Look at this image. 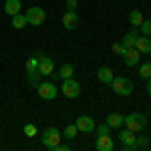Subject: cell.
<instances>
[{
	"instance_id": "1",
	"label": "cell",
	"mask_w": 151,
	"mask_h": 151,
	"mask_svg": "<svg viewBox=\"0 0 151 151\" xmlns=\"http://www.w3.org/2000/svg\"><path fill=\"white\" fill-rule=\"evenodd\" d=\"M123 125L133 133H141L147 127V117L143 113H129L127 117H123Z\"/></svg>"
},
{
	"instance_id": "2",
	"label": "cell",
	"mask_w": 151,
	"mask_h": 151,
	"mask_svg": "<svg viewBox=\"0 0 151 151\" xmlns=\"http://www.w3.org/2000/svg\"><path fill=\"white\" fill-rule=\"evenodd\" d=\"M111 89H113V93L121 95V97H127V95L133 93V83L129 81L127 77H113Z\"/></svg>"
},
{
	"instance_id": "3",
	"label": "cell",
	"mask_w": 151,
	"mask_h": 151,
	"mask_svg": "<svg viewBox=\"0 0 151 151\" xmlns=\"http://www.w3.org/2000/svg\"><path fill=\"white\" fill-rule=\"evenodd\" d=\"M60 139H63V133H60L57 127H48L47 131L40 135V143H42L45 147H48V149H55L58 143H60Z\"/></svg>"
},
{
	"instance_id": "4",
	"label": "cell",
	"mask_w": 151,
	"mask_h": 151,
	"mask_svg": "<svg viewBox=\"0 0 151 151\" xmlns=\"http://www.w3.org/2000/svg\"><path fill=\"white\" fill-rule=\"evenodd\" d=\"M24 16H26V22L32 24V26H40V24L47 20V12H45V8H40V6H30Z\"/></svg>"
},
{
	"instance_id": "5",
	"label": "cell",
	"mask_w": 151,
	"mask_h": 151,
	"mask_svg": "<svg viewBox=\"0 0 151 151\" xmlns=\"http://www.w3.org/2000/svg\"><path fill=\"white\" fill-rule=\"evenodd\" d=\"M63 95L67 99H77L81 95V85L75 81V79H63V87H60Z\"/></svg>"
},
{
	"instance_id": "6",
	"label": "cell",
	"mask_w": 151,
	"mask_h": 151,
	"mask_svg": "<svg viewBox=\"0 0 151 151\" xmlns=\"http://www.w3.org/2000/svg\"><path fill=\"white\" fill-rule=\"evenodd\" d=\"M36 91H38V97L40 99H45V101H52L55 97H57L58 93V89H57V85L55 83H38L36 85Z\"/></svg>"
},
{
	"instance_id": "7",
	"label": "cell",
	"mask_w": 151,
	"mask_h": 151,
	"mask_svg": "<svg viewBox=\"0 0 151 151\" xmlns=\"http://www.w3.org/2000/svg\"><path fill=\"white\" fill-rule=\"evenodd\" d=\"M36 57H38V67H36V69L40 73V77H48V75L55 73V60H52V58L45 57L42 52H38Z\"/></svg>"
},
{
	"instance_id": "8",
	"label": "cell",
	"mask_w": 151,
	"mask_h": 151,
	"mask_svg": "<svg viewBox=\"0 0 151 151\" xmlns=\"http://www.w3.org/2000/svg\"><path fill=\"white\" fill-rule=\"evenodd\" d=\"M119 141L123 143V149H125V151H133V149H137V147H135L137 135H135L133 131H129V129H125V131H121V133H119Z\"/></svg>"
},
{
	"instance_id": "9",
	"label": "cell",
	"mask_w": 151,
	"mask_h": 151,
	"mask_svg": "<svg viewBox=\"0 0 151 151\" xmlns=\"http://www.w3.org/2000/svg\"><path fill=\"white\" fill-rule=\"evenodd\" d=\"M75 125H77V129H79L81 133H93L95 127H97V125H95V121L89 115H81L77 121H75Z\"/></svg>"
},
{
	"instance_id": "10",
	"label": "cell",
	"mask_w": 151,
	"mask_h": 151,
	"mask_svg": "<svg viewBox=\"0 0 151 151\" xmlns=\"http://www.w3.org/2000/svg\"><path fill=\"white\" fill-rule=\"evenodd\" d=\"M63 26L67 30H75L79 26V14H77V10H67L63 14Z\"/></svg>"
},
{
	"instance_id": "11",
	"label": "cell",
	"mask_w": 151,
	"mask_h": 151,
	"mask_svg": "<svg viewBox=\"0 0 151 151\" xmlns=\"http://www.w3.org/2000/svg\"><path fill=\"white\" fill-rule=\"evenodd\" d=\"M137 36H139V30H137V26H133L127 35L123 36V40H121V45L125 47V50H129V48H135V40H137Z\"/></svg>"
},
{
	"instance_id": "12",
	"label": "cell",
	"mask_w": 151,
	"mask_h": 151,
	"mask_svg": "<svg viewBox=\"0 0 151 151\" xmlns=\"http://www.w3.org/2000/svg\"><path fill=\"white\" fill-rule=\"evenodd\" d=\"M95 147L99 151H113V139L111 135H99L95 141Z\"/></svg>"
},
{
	"instance_id": "13",
	"label": "cell",
	"mask_w": 151,
	"mask_h": 151,
	"mask_svg": "<svg viewBox=\"0 0 151 151\" xmlns=\"http://www.w3.org/2000/svg\"><path fill=\"white\" fill-rule=\"evenodd\" d=\"M135 48L139 50L141 55L145 52H151V38L149 36H145V35H141V36H137V40H135Z\"/></svg>"
},
{
	"instance_id": "14",
	"label": "cell",
	"mask_w": 151,
	"mask_h": 151,
	"mask_svg": "<svg viewBox=\"0 0 151 151\" xmlns=\"http://www.w3.org/2000/svg\"><path fill=\"white\" fill-rule=\"evenodd\" d=\"M139 57H141V52L137 48H129V50H125V55H123L127 67H135V65L139 63Z\"/></svg>"
},
{
	"instance_id": "15",
	"label": "cell",
	"mask_w": 151,
	"mask_h": 151,
	"mask_svg": "<svg viewBox=\"0 0 151 151\" xmlns=\"http://www.w3.org/2000/svg\"><path fill=\"white\" fill-rule=\"evenodd\" d=\"M97 79L101 83H105V85H111V81H113V70L109 69V67H101V69L97 70Z\"/></svg>"
},
{
	"instance_id": "16",
	"label": "cell",
	"mask_w": 151,
	"mask_h": 151,
	"mask_svg": "<svg viewBox=\"0 0 151 151\" xmlns=\"http://www.w3.org/2000/svg\"><path fill=\"white\" fill-rule=\"evenodd\" d=\"M20 0H6L4 2V12L6 14H10V16H14V14H18L20 12Z\"/></svg>"
},
{
	"instance_id": "17",
	"label": "cell",
	"mask_w": 151,
	"mask_h": 151,
	"mask_svg": "<svg viewBox=\"0 0 151 151\" xmlns=\"http://www.w3.org/2000/svg\"><path fill=\"white\" fill-rule=\"evenodd\" d=\"M105 123H107L111 129L121 127V125H123V115H119V113H111V115L107 117V121H105Z\"/></svg>"
},
{
	"instance_id": "18",
	"label": "cell",
	"mask_w": 151,
	"mask_h": 151,
	"mask_svg": "<svg viewBox=\"0 0 151 151\" xmlns=\"http://www.w3.org/2000/svg\"><path fill=\"white\" fill-rule=\"evenodd\" d=\"M73 75H75V67H73L70 63H65V65L60 67L58 77H60V79H73Z\"/></svg>"
},
{
	"instance_id": "19",
	"label": "cell",
	"mask_w": 151,
	"mask_h": 151,
	"mask_svg": "<svg viewBox=\"0 0 151 151\" xmlns=\"http://www.w3.org/2000/svg\"><path fill=\"white\" fill-rule=\"evenodd\" d=\"M26 16H24V14H20V12H18V14H14V16H12V26H14V28H18V30H20V28H24V26H26Z\"/></svg>"
},
{
	"instance_id": "20",
	"label": "cell",
	"mask_w": 151,
	"mask_h": 151,
	"mask_svg": "<svg viewBox=\"0 0 151 151\" xmlns=\"http://www.w3.org/2000/svg\"><path fill=\"white\" fill-rule=\"evenodd\" d=\"M143 20H145V18H143L141 10H131V14H129V22L133 24V26H141Z\"/></svg>"
},
{
	"instance_id": "21",
	"label": "cell",
	"mask_w": 151,
	"mask_h": 151,
	"mask_svg": "<svg viewBox=\"0 0 151 151\" xmlns=\"http://www.w3.org/2000/svg\"><path fill=\"white\" fill-rule=\"evenodd\" d=\"M38 79H40V73L38 69H32V70H26V81L30 83V85H38Z\"/></svg>"
},
{
	"instance_id": "22",
	"label": "cell",
	"mask_w": 151,
	"mask_h": 151,
	"mask_svg": "<svg viewBox=\"0 0 151 151\" xmlns=\"http://www.w3.org/2000/svg\"><path fill=\"white\" fill-rule=\"evenodd\" d=\"M63 135H65V139H75V137L79 135V129H77V125H75V123H73V125H67Z\"/></svg>"
},
{
	"instance_id": "23",
	"label": "cell",
	"mask_w": 151,
	"mask_h": 151,
	"mask_svg": "<svg viewBox=\"0 0 151 151\" xmlns=\"http://www.w3.org/2000/svg\"><path fill=\"white\" fill-rule=\"evenodd\" d=\"M139 77L141 79H151V63H145V65H141V69H139Z\"/></svg>"
},
{
	"instance_id": "24",
	"label": "cell",
	"mask_w": 151,
	"mask_h": 151,
	"mask_svg": "<svg viewBox=\"0 0 151 151\" xmlns=\"http://www.w3.org/2000/svg\"><path fill=\"white\" fill-rule=\"evenodd\" d=\"M135 147H137V149H145V147H149V139H147L145 135H137Z\"/></svg>"
},
{
	"instance_id": "25",
	"label": "cell",
	"mask_w": 151,
	"mask_h": 151,
	"mask_svg": "<svg viewBox=\"0 0 151 151\" xmlns=\"http://www.w3.org/2000/svg\"><path fill=\"white\" fill-rule=\"evenodd\" d=\"M141 35H145V36H151V20H147V18H145V20H143V22H141Z\"/></svg>"
},
{
	"instance_id": "26",
	"label": "cell",
	"mask_w": 151,
	"mask_h": 151,
	"mask_svg": "<svg viewBox=\"0 0 151 151\" xmlns=\"http://www.w3.org/2000/svg\"><path fill=\"white\" fill-rule=\"evenodd\" d=\"M22 131H24V135H26V137H35V135H36V125H32V123H26Z\"/></svg>"
},
{
	"instance_id": "27",
	"label": "cell",
	"mask_w": 151,
	"mask_h": 151,
	"mask_svg": "<svg viewBox=\"0 0 151 151\" xmlns=\"http://www.w3.org/2000/svg\"><path fill=\"white\" fill-rule=\"evenodd\" d=\"M95 131H97L99 135H109V133H111V127H109L107 123H103V125H97V127H95Z\"/></svg>"
},
{
	"instance_id": "28",
	"label": "cell",
	"mask_w": 151,
	"mask_h": 151,
	"mask_svg": "<svg viewBox=\"0 0 151 151\" xmlns=\"http://www.w3.org/2000/svg\"><path fill=\"white\" fill-rule=\"evenodd\" d=\"M38 67V57H30L28 60H26V70H32Z\"/></svg>"
},
{
	"instance_id": "29",
	"label": "cell",
	"mask_w": 151,
	"mask_h": 151,
	"mask_svg": "<svg viewBox=\"0 0 151 151\" xmlns=\"http://www.w3.org/2000/svg\"><path fill=\"white\" fill-rule=\"evenodd\" d=\"M111 50H113V52H115V55H121V57H123V55H125V47H123V45H121V42H115V45H113V47H111Z\"/></svg>"
},
{
	"instance_id": "30",
	"label": "cell",
	"mask_w": 151,
	"mask_h": 151,
	"mask_svg": "<svg viewBox=\"0 0 151 151\" xmlns=\"http://www.w3.org/2000/svg\"><path fill=\"white\" fill-rule=\"evenodd\" d=\"M77 0H67V10H77Z\"/></svg>"
},
{
	"instance_id": "31",
	"label": "cell",
	"mask_w": 151,
	"mask_h": 151,
	"mask_svg": "<svg viewBox=\"0 0 151 151\" xmlns=\"http://www.w3.org/2000/svg\"><path fill=\"white\" fill-rule=\"evenodd\" d=\"M55 151H70V149L67 147V145H60V143H58L57 147H55Z\"/></svg>"
},
{
	"instance_id": "32",
	"label": "cell",
	"mask_w": 151,
	"mask_h": 151,
	"mask_svg": "<svg viewBox=\"0 0 151 151\" xmlns=\"http://www.w3.org/2000/svg\"><path fill=\"white\" fill-rule=\"evenodd\" d=\"M147 93L151 95V79H147Z\"/></svg>"
}]
</instances>
